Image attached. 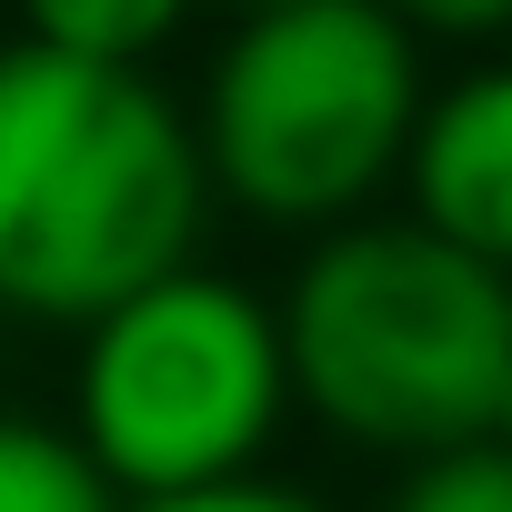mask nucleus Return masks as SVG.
Returning a JSON list of instances; mask_svg holds the SVG:
<instances>
[{"label": "nucleus", "mask_w": 512, "mask_h": 512, "mask_svg": "<svg viewBox=\"0 0 512 512\" xmlns=\"http://www.w3.org/2000/svg\"><path fill=\"white\" fill-rule=\"evenodd\" d=\"M201 141L151 71L0 51V302L41 322H101L201 241Z\"/></svg>", "instance_id": "nucleus-1"}, {"label": "nucleus", "mask_w": 512, "mask_h": 512, "mask_svg": "<svg viewBox=\"0 0 512 512\" xmlns=\"http://www.w3.org/2000/svg\"><path fill=\"white\" fill-rule=\"evenodd\" d=\"M282 322L292 402H312L342 442L372 452H462L492 442L512 392V282L422 221H342Z\"/></svg>", "instance_id": "nucleus-2"}, {"label": "nucleus", "mask_w": 512, "mask_h": 512, "mask_svg": "<svg viewBox=\"0 0 512 512\" xmlns=\"http://www.w3.org/2000/svg\"><path fill=\"white\" fill-rule=\"evenodd\" d=\"M422 51L382 0H282L251 11L201 91V171L262 221L342 231L412 151Z\"/></svg>", "instance_id": "nucleus-3"}, {"label": "nucleus", "mask_w": 512, "mask_h": 512, "mask_svg": "<svg viewBox=\"0 0 512 512\" xmlns=\"http://www.w3.org/2000/svg\"><path fill=\"white\" fill-rule=\"evenodd\" d=\"M292 402L282 372V322L272 302H251L221 272H161L131 302H111L101 322H81V372H71V412H81V452L121 502H171V492H211L241 482L251 452L272 442Z\"/></svg>", "instance_id": "nucleus-4"}, {"label": "nucleus", "mask_w": 512, "mask_h": 512, "mask_svg": "<svg viewBox=\"0 0 512 512\" xmlns=\"http://www.w3.org/2000/svg\"><path fill=\"white\" fill-rule=\"evenodd\" d=\"M402 171H412V221L512 282V61L422 101Z\"/></svg>", "instance_id": "nucleus-5"}, {"label": "nucleus", "mask_w": 512, "mask_h": 512, "mask_svg": "<svg viewBox=\"0 0 512 512\" xmlns=\"http://www.w3.org/2000/svg\"><path fill=\"white\" fill-rule=\"evenodd\" d=\"M181 11H191V0H21V41L71 51V61L141 71V61L181 31Z\"/></svg>", "instance_id": "nucleus-6"}, {"label": "nucleus", "mask_w": 512, "mask_h": 512, "mask_svg": "<svg viewBox=\"0 0 512 512\" xmlns=\"http://www.w3.org/2000/svg\"><path fill=\"white\" fill-rule=\"evenodd\" d=\"M0 512H121V492L91 472L71 432L0 422Z\"/></svg>", "instance_id": "nucleus-7"}, {"label": "nucleus", "mask_w": 512, "mask_h": 512, "mask_svg": "<svg viewBox=\"0 0 512 512\" xmlns=\"http://www.w3.org/2000/svg\"><path fill=\"white\" fill-rule=\"evenodd\" d=\"M392 512H512V462L492 442L432 452V462H412V482L392 492Z\"/></svg>", "instance_id": "nucleus-8"}, {"label": "nucleus", "mask_w": 512, "mask_h": 512, "mask_svg": "<svg viewBox=\"0 0 512 512\" xmlns=\"http://www.w3.org/2000/svg\"><path fill=\"white\" fill-rule=\"evenodd\" d=\"M382 11L412 41H502L512 31V0H382Z\"/></svg>", "instance_id": "nucleus-9"}, {"label": "nucleus", "mask_w": 512, "mask_h": 512, "mask_svg": "<svg viewBox=\"0 0 512 512\" xmlns=\"http://www.w3.org/2000/svg\"><path fill=\"white\" fill-rule=\"evenodd\" d=\"M121 512H322L312 492H282V482H211V492H171V502H121Z\"/></svg>", "instance_id": "nucleus-10"}, {"label": "nucleus", "mask_w": 512, "mask_h": 512, "mask_svg": "<svg viewBox=\"0 0 512 512\" xmlns=\"http://www.w3.org/2000/svg\"><path fill=\"white\" fill-rule=\"evenodd\" d=\"M492 452L512 462V392H502V412H492Z\"/></svg>", "instance_id": "nucleus-11"}, {"label": "nucleus", "mask_w": 512, "mask_h": 512, "mask_svg": "<svg viewBox=\"0 0 512 512\" xmlns=\"http://www.w3.org/2000/svg\"><path fill=\"white\" fill-rule=\"evenodd\" d=\"M241 11H282V0H241Z\"/></svg>", "instance_id": "nucleus-12"}]
</instances>
